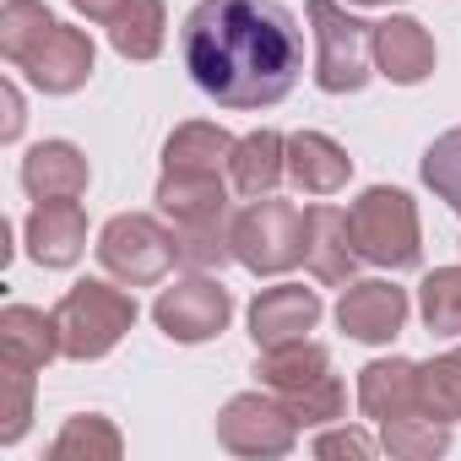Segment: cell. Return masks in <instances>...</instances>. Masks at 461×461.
<instances>
[{"label":"cell","instance_id":"obj_1","mask_svg":"<svg viewBox=\"0 0 461 461\" xmlns=\"http://www.w3.org/2000/svg\"><path fill=\"white\" fill-rule=\"evenodd\" d=\"M179 60L217 109H272L304 71V33L283 0H201L179 28Z\"/></svg>","mask_w":461,"mask_h":461},{"label":"cell","instance_id":"obj_2","mask_svg":"<svg viewBox=\"0 0 461 461\" xmlns=\"http://www.w3.org/2000/svg\"><path fill=\"white\" fill-rule=\"evenodd\" d=\"M256 375L272 396L288 402V412L299 418V429H326L342 423L348 412V385L331 369V353L321 342H283V348H261Z\"/></svg>","mask_w":461,"mask_h":461},{"label":"cell","instance_id":"obj_3","mask_svg":"<svg viewBox=\"0 0 461 461\" xmlns=\"http://www.w3.org/2000/svg\"><path fill=\"white\" fill-rule=\"evenodd\" d=\"M136 315H141V310H136V299H131L125 288L87 277V283L66 288V299L55 304L60 353H66L71 364H98V358H109V353L125 342V331L136 326Z\"/></svg>","mask_w":461,"mask_h":461},{"label":"cell","instance_id":"obj_4","mask_svg":"<svg viewBox=\"0 0 461 461\" xmlns=\"http://www.w3.org/2000/svg\"><path fill=\"white\" fill-rule=\"evenodd\" d=\"M348 228L358 261L369 267H391V272H412L423 261V228H418V206L407 190L396 185H369L353 206H348Z\"/></svg>","mask_w":461,"mask_h":461},{"label":"cell","instance_id":"obj_5","mask_svg":"<svg viewBox=\"0 0 461 461\" xmlns=\"http://www.w3.org/2000/svg\"><path fill=\"white\" fill-rule=\"evenodd\" d=\"M310 33H315V87L342 98V93H364L375 77V55H369V28L358 23L337 0H310L304 6Z\"/></svg>","mask_w":461,"mask_h":461},{"label":"cell","instance_id":"obj_6","mask_svg":"<svg viewBox=\"0 0 461 461\" xmlns=\"http://www.w3.org/2000/svg\"><path fill=\"white\" fill-rule=\"evenodd\" d=\"M234 261L256 277H283L304 267V212L277 195H256L234 212Z\"/></svg>","mask_w":461,"mask_h":461},{"label":"cell","instance_id":"obj_7","mask_svg":"<svg viewBox=\"0 0 461 461\" xmlns=\"http://www.w3.org/2000/svg\"><path fill=\"white\" fill-rule=\"evenodd\" d=\"M93 250H98V267H104L114 283H125V288H152V283L168 277V267H179V261H174V228H163V222L147 217V212H120V217H109Z\"/></svg>","mask_w":461,"mask_h":461},{"label":"cell","instance_id":"obj_8","mask_svg":"<svg viewBox=\"0 0 461 461\" xmlns=\"http://www.w3.org/2000/svg\"><path fill=\"white\" fill-rule=\"evenodd\" d=\"M217 445L228 456H245V461H277V456H288L299 445V418L267 385L261 391H240L217 412Z\"/></svg>","mask_w":461,"mask_h":461},{"label":"cell","instance_id":"obj_9","mask_svg":"<svg viewBox=\"0 0 461 461\" xmlns=\"http://www.w3.org/2000/svg\"><path fill=\"white\" fill-rule=\"evenodd\" d=\"M152 321L168 342L195 348V342H212V337L228 331V321H234V294L212 272H190V277H179L174 288H163L152 299Z\"/></svg>","mask_w":461,"mask_h":461},{"label":"cell","instance_id":"obj_10","mask_svg":"<svg viewBox=\"0 0 461 461\" xmlns=\"http://www.w3.org/2000/svg\"><path fill=\"white\" fill-rule=\"evenodd\" d=\"M93 66H98L93 39H87L82 28H71V23H60V17H55V28L17 60V71H23L39 93H50V98H66V93L87 87Z\"/></svg>","mask_w":461,"mask_h":461},{"label":"cell","instance_id":"obj_11","mask_svg":"<svg viewBox=\"0 0 461 461\" xmlns=\"http://www.w3.org/2000/svg\"><path fill=\"white\" fill-rule=\"evenodd\" d=\"M412 304H407V288L385 283V277H364V283H348L342 299H337V326L353 337V342H369V348H385L402 337Z\"/></svg>","mask_w":461,"mask_h":461},{"label":"cell","instance_id":"obj_12","mask_svg":"<svg viewBox=\"0 0 461 461\" xmlns=\"http://www.w3.org/2000/svg\"><path fill=\"white\" fill-rule=\"evenodd\" d=\"M326 304L315 288L304 283H277V288H261L250 299V342L256 348H283V342H304L315 326H321Z\"/></svg>","mask_w":461,"mask_h":461},{"label":"cell","instance_id":"obj_13","mask_svg":"<svg viewBox=\"0 0 461 461\" xmlns=\"http://www.w3.org/2000/svg\"><path fill=\"white\" fill-rule=\"evenodd\" d=\"M369 55H375V77L396 82V87H418L434 77V39L418 17H385L369 28Z\"/></svg>","mask_w":461,"mask_h":461},{"label":"cell","instance_id":"obj_14","mask_svg":"<svg viewBox=\"0 0 461 461\" xmlns=\"http://www.w3.org/2000/svg\"><path fill=\"white\" fill-rule=\"evenodd\" d=\"M304 267L326 288H348L353 283L358 245H353V228H348V212L342 206H331V201L304 206Z\"/></svg>","mask_w":461,"mask_h":461},{"label":"cell","instance_id":"obj_15","mask_svg":"<svg viewBox=\"0 0 461 461\" xmlns=\"http://www.w3.org/2000/svg\"><path fill=\"white\" fill-rule=\"evenodd\" d=\"M23 234H28V256L44 272H66L87 250V212L82 201H33Z\"/></svg>","mask_w":461,"mask_h":461},{"label":"cell","instance_id":"obj_16","mask_svg":"<svg viewBox=\"0 0 461 461\" xmlns=\"http://www.w3.org/2000/svg\"><path fill=\"white\" fill-rule=\"evenodd\" d=\"M358 407L369 423H391V418H429L423 412V385H418V364L412 358H375L358 369Z\"/></svg>","mask_w":461,"mask_h":461},{"label":"cell","instance_id":"obj_17","mask_svg":"<svg viewBox=\"0 0 461 461\" xmlns=\"http://www.w3.org/2000/svg\"><path fill=\"white\" fill-rule=\"evenodd\" d=\"M17 179L33 201H77V195H87L93 168L77 141H39V147H28Z\"/></svg>","mask_w":461,"mask_h":461},{"label":"cell","instance_id":"obj_18","mask_svg":"<svg viewBox=\"0 0 461 461\" xmlns=\"http://www.w3.org/2000/svg\"><path fill=\"white\" fill-rule=\"evenodd\" d=\"M288 179L304 195H337L353 179V158L326 131H299V136H288Z\"/></svg>","mask_w":461,"mask_h":461},{"label":"cell","instance_id":"obj_19","mask_svg":"<svg viewBox=\"0 0 461 461\" xmlns=\"http://www.w3.org/2000/svg\"><path fill=\"white\" fill-rule=\"evenodd\" d=\"M0 358L6 364H23V369H44L60 353V326H55V310H33V304H6L0 310Z\"/></svg>","mask_w":461,"mask_h":461},{"label":"cell","instance_id":"obj_20","mask_svg":"<svg viewBox=\"0 0 461 461\" xmlns=\"http://www.w3.org/2000/svg\"><path fill=\"white\" fill-rule=\"evenodd\" d=\"M288 174V136L277 131H250L234 141V158H228V185H234V195H272Z\"/></svg>","mask_w":461,"mask_h":461},{"label":"cell","instance_id":"obj_21","mask_svg":"<svg viewBox=\"0 0 461 461\" xmlns=\"http://www.w3.org/2000/svg\"><path fill=\"white\" fill-rule=\"evenodd\" d=\"M228 185L222 174H168L163 168V179H158V212L168 217V222H201V217H222L228 212Z\"/></svg>","mask_w":461,"mask_h":461},{"label":"cell","instance_id":"obj_22","mask_svg":"<svg viewBox=\"0 0 461 461\" xmlns=\"http://www.w3.org/2000/svg\"><path fill=\"white\" fill-rule=\"evenodd\" d=\"M234 158V136L212 120H190L163 141V168L168 174H222Z\"/></svg>","mask_w":461,"mask_h":461},{"label":"cell","instance_id":"obj_23","mask_svg":"<svg viewBox=\"0 0 461 461\" xmlns=\"http://www.w3.org/2000/svg\"><path fill=\"white\" fill-rule=\"evenodd\" d=\"M163 39H168V6H163V0H125V6L114 12V23H109L114 55L120 60H136V66L158 60L163 55Z\"/></svg>","mask_w":461,"mask_h":461},{"label":"cell","instance_id":"obj_24","mask_svg":"<svg viewBox=\"0 0 461 461\" xmlns=\"http://www.w3.org/2000/svg\"><path fill=\"white\" fill-rule=\"evenodd\" d=\"M168 228H174V261L185 272H222L234 261V212L201 222H168Z\"/></svg>","mask_w":461,"mask_h":461},{"label":"cell","instance_id":"obj_25","mask_svg":"<svg viewBox=\"0 0 461 461\" xmlns=\"http://www.w3.org/2000/svg\"><path fill=\"white\" fill-rule=\"evenodd\" d=\"M120 456H125V439H120V429H114L109 418H98V412L66 418V429H60L55 445H50V461H120Z\"/></svg>","mask_w":461,"mask_h":461},{"label":"cell","instance_id":"obj_26","mask_svg":"<svg viewBox=\"0 0 461 461\" xmlns=\"http://www.w3.org/2000/svg\"><path fill=\"white\" fill-rule=\"evenodd\" d=\"M418 315L434 337H461V267H434L418 283Z\"/></svg>","mask_w":461,"mask_h":461},{"label":"cell","instance_id":"obj_27","mask_svg":"<svg viewBox=\"0 0 461 461\" xmlns=\"http://www.w3.org/2000/svg\"><path fill=\"white\" fill-rule=\"evenodd\" d=\"M380 445L402 461H434L450 450V423L439 418H391L380 423Z\"/></svg>","mask_w":461,"mask_h":461},{"label":"cell","instance_id":"obj_28","mask_svg":"<svg viewBox=\"0 0 461 461\" xmlns=\"http://www.w3.org/2000/svg\"><path fill=\"white\" fill-rule=\"evenodd\" d=\"M50 28H55V12L44 0H6L0 6V55H6V66H17Z\"/></svg>","mask_w":461,"mask_h":461},{"label":"cell","instance_id":"obj_29","mask_svg":"<svg viewBox=\"0 0 461 461\" xmlns=\"http://www.w3.org/2000/svg\"><path fill=\"white\" fill-rule=\"evenodd\" d=\"M418 385H423V412L429 418L461 423V348L418 364Z\"/></svg>","mask_w":461,"mask_h":461},{"label":"cell","instance_id":"obj_30","mask_svg":"<svg viewBox=\"0 0 461 461\" xmlns=\"http://www.w3.org/2000/svg\"><path fill=\"white\" fill-rule=\"evenodd\" d=\"M418 174H423V185H429L450 212H461V125H450L445 136H434V141H429V152H423Z\"/></svg>","mask_w":461,"mask_h":461},{"label":"cell","instance_id":"obj_31","mask_svg":"<svg viewBox=\"0 0 461 461\" xmlns=\"http://www.w3.org/2000/svg\"><path fill=\"white\" fill-rule=\"evenodd\" d=\"M33 375L39 369H23V364H6V423H0V445H17L28 434V418H33Z\"/></svg>","mask_w":461,"mask_h":461},{"label":"cell","instance_id":"obj_32","mask_svg":"<svg viewBox=\"0 0 461 461\" xmlns=\"http://www.w3.org/2000/svg\"><path fill=\"white\" fill-rule=\"evenodd\" d=\"M315 456H321V461H337V456L369 461V456H375V434H364V429H337V423H326V429L315 434Z\"/></svg>","mask_w":461,"mask_h":461},{"label":"cell","instance_id":"obj_33","mask_svg":"<svg viewBox=\"0 0 461 461\" xmlns=\"http://www.w3.org/2000/svg\"><path fill=\"white\" fill-rule=\"evenodd\" d=\"M0 109H6V120H0V141H17L23 136V93H17V82H0Z\"/></svg>","mask_w":461,"mask_h":461},{"label":"cell","instance_id":"obj_34","mask_svg":"<svg viewBox=\"0 0 461 461\" xmlns=\"http://www.w3.org/2000/svg\"><path fill=\"white\" fill-rule=\"evenodd\" d=\"M71 6H77V17H87V23H114V12L125 6V0H71Z\"/></svg>","mask_w":461,"mask_h":461},{"label":"cell","instance_id":"obj_35","mask_svg":"<svg viewBox=\"0 0 461 461\" xmlns=\"http://www.w3.org/2000/svg\"><path fill=\"white\" fill-rule=\"evenodd\" d=\"M348 6H396V0H348Z\"/></svg>","mask_w":461,"mask_h":461}]
</instances>
